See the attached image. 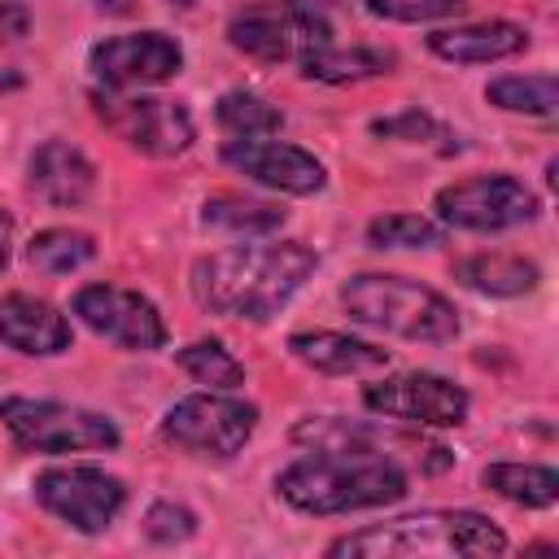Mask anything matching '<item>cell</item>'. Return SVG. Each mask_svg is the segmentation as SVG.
<instances>
[{
    "instance_id": "cell-11",
    "label": "cell",
    "mask_w": 559,
    "mask_h": 559,
    "mask_svg": "<svg viewBox=\"0 0 559 559\" xmlns=\"http://www.w3.org/2000/svg\"><path fill=\"white\" fill-rule=\"evenodd\" d=\"M362 406L393 419V424H415V428H459L467 419V389L432 376V371H406L389 376L362 389Z\"/></svg>"
},
{
    "instance_id": "cell-28",
    "label": "cell",
    "mask_w": 559,
    "mask_h": 559,
    "mask_svg": "<svg viewBox=\"0 0 559 559\" xmlns=\"http://www.w3.org/2000/svg\"><path fill=\"white\" fill-rule=\"evenodd\" d=\"M358 4L384 22H441V17H459L467 0H358Z\"/></svg>"
},
{
    "instance_id": "cell-19",
    "label": "cell",
    "mask_w": 559,
    "mask_h": 559,
    "mask_svg": "<svg viewBox=\"0 0 559 559\" xmlns=\"http://www.w3.org/2000/svg\"><path fill=\"white\" fill-rule=\"evenodd\" d=\"M301 74L314 83H358V79H376L389 74L397 66V57L389 48H371V44H354V48H336V44H319L310 48L301 61Z\"/></svg>"
},
{
    "instance_id": "cell-27",
    "label": "cell",
    "mask_w": 559,
    "mask_h": 559,
    "mask_svg": "<svg viewBox=\"0 0 559 559\" xmlns=\"http://www.w3.org/2000/svg\"><path fill=\"white\" fill-rule=\"evenodd\" d=\"M367 240L376 249H432L441 245V227L424 214H384L367 223Z\"/></svg>"
},
{
    "instance_id": "cell-21",
    "label": "cell",
    "mask_w": 559,
    "mask_h": 559,
    "mask_svg": "<svg viewBox=\"0 0 559 559\" xmlns=\"http://www.w3.org/2000/svg\"><path fill=\"white\" fill-rule=\"evenodd\" d=\"M201 223H205V227H218V231H227V236L258 240V236H271V231L284 227V210L271 205V201H258V197L214 192V197H205V205H201Z\"/></svg>"
},
{
    "instance_id": "cell-3",
    "label": "cell",
    "mask_w": 559,
    "mask_h": 559,
    "mask_svg": "<svg viewBox=\"0 0 559 559\" xmlns=\"http://www.w3.org/2000/svg\"><path fill=\"white\" fill-rule=\"evenodd\" d=\"M507 533L480 515V511H415L384 524H367L358 533H345L328 546V555H354V559H411V555H502Z\"/></svg>"
},
{
    "instance_id": "cell-32",
    "label": "cell",
    "mask_w": 559,
    "mask_h": 559,
    "mask_svg": "<svg viewBox=\"0 0 559 559\" xmlns=\"http://www.w3.org/2000/svg\"><path fill=\"white\" fill-rule=\"evenodd\" d=\"M9 87H22V79H17L13 70H4V66H0V92H9Z\"/></svg>"
},
{
    "instance_id": "cell-2",
    "label": "cell",
    "mask_w": 559,
    "mask_h": 559,
    "mask_svg": "<svg viewBox=\"0 0 559 559\" xmlns=\"http://www.w3.org/2000/svg\"><path fill=\"white\" fill-rule=\"evenodd\" d=\"M288 507L306 515H345L406 498V472L384 450H314L275 476Z\"/></svg>"
},
{
    "instance_id": "cell-16",
    "label": "cell",
    "mask_w": 559,
    "mask_h": 559,
    "mask_svg": "<svg viewBox=\"0 0 559 559\" xmlns=\"http://www.w3.org/2000/svg\"><path fill=\"white\" fill-rule=\"evenodd\" d=\"M26 183L35 197H44L48 205H61V210H74L92 197L96 188V166L66 140H44L31 162H26Z\"/></svg>"
},
{
    "instance_id": "cell-18",
    "label": "cell",
    "mask_w": 559,
    "mask_h": 559,
    "mask_svg": "<svg viewBox=\"0 0 559 559\" xmlns=\"http://www.w3.org/2000/svg\"><path fill=\"white\" fill-rule=\"evenodd\" d=\"M288 349L297 362L323 371V376H362V371H380L389 367V349L345 336V332H293Z\"/></svg>"
},
{
    "instance_id": "cell-22",
    "label": "cell",
    "mask_w": 559,
    "mask_h": 559,
    "mask_svg": "<svg viewBox=\"0 0 559 559\" xmlns=\"http://www.w3.org/2000/svg\"><path fill=\"white\" fill-rule=\"evenodd\" d=\"M480 485L520 507H555L559 498V472L542 463H489L480 472Z\"/></svg>"
},
{
    "instance_id": "cell-7",
    "label": "cell",
    "mask_w": 559,
    "mask_h": 559,
    "mask_svg": "<svg viewBox=\"0 0 559 559\" xmlns=\"http://www.w3.org/2000/svg\"><path fill=\"white\" fill-rule=\"evenodd\" d=\"M258 428V406L245 397H231L223 389H205V393H188L179 397L166 419H162V437L197 459H231L245 450V441Z\"/></svg>"
},
{
    "instance_id": "cell-1",
    "label": "cell",
    "mask_w": 559,
    "mask_h": 559,
    "mask_svg": "<svg viewBox=\"0 0 559 559\" xmlns=\"http://www.w3.org/2000/svg\"><path fill=\"white\" fill-rule=\"evenodd\" d=\"M319 271V253L301 240L280 245H231L218 253H205L192 262V297L210 314L266 323L280 314L293 293Z\"/></svg>"
},
{
    "instance_id": "cell-24",
    "label": "cell",
    "mask_w": 559,
    "mask_h": 559,
    "mask_svg": "<svg viewBox=\"0 0 559 559\" xmlns=\"http://www.w3.org/2000/svg\"><path fill=\"white\" fill-rule=\"evenodd\" d=\"M485 100L507 114L550 118L559 105V83H555V74H502L485 87Z\"/></svg>"
},
{
    "instance_id": "cell-23",
    "label": "cell",
    "mask_w": 559,
    "mask_h": 559,
    "mask_svg": "<svg viewBox=\"0 0 559 559\" xmlns=\"http://www.w3.org/2000/svg\"><path fill=\"white\" fill-rule=\"evenodd\" d=\"M96 258V240L74 227H48L26 240V266L39 275H70Z\"/></svg>"
},
{
    "instance_id": "cell-9",
    "label": "cell",
    "mask_w": 559,
    "mask_h": 559,
    "mask_svg": "<svg viewBox=\"0 0 559 559\" xmlns=\"http://www.w3.org/2000/svg\"><path fill=\"white\" fill-rule=\"evenodd\" d=\"M31 489H35V502L61 524H70L74 533H105L127 507V485L105 467H87V463L44 467Z\"/></svg>"
},
{
    "instance_id": "cell-8",
    "label": "cell",
    "mask_w": 559,
    "mask_h": 559,
    "mask_svg": "<svg viewBox=\"0 0 559 559\" xmlns=\"http://www.w3.org/2000/svg\"><path fill=\"white\" fill-rule=\"evenodd\" d=\"M432 210L459 231H511L537 218V197L515 175H472L445 183L432 197Z\"/></svg>"
},
{
    "instance_id": "cell-12",
    "label": "cell",
    "mask_w": 559,
    "mask_h": 559,
    "mask_svg": "<svg viewBox=\"0 0 559 559\" xmlns=\"http://www.w3.org/2000/svg\"><path fill=\"white\" fill-rule=\"evenodd\" d=\"M70 310L83 328H92L96 336L122 345V349H135V354H148V349H162L166 345V323L157 314V306L131 288H118V284H87L70 297Z\"/></svg>"
},
{
    "instance_id": "cell-6",
    "label": "cell",
    "mask_w": 559,
    "mask_h": 559,
    "mask_svg": "<svg viewBox=\"0 0 559 559\" xmlns=\"http://www.w3.org/2000/svg\"><path fill=\"white\" fill-rule=\"evenodd\" d=\"M227 39L253 61H301L310 48L332 44V22L310 0H266L236 9Z\"/></svg>"
},
{
    "instance_id": "cell-5",
    "label": "cell",
    "mask_w": 559,
    "mask_h": 559,
    "mask_svg": "<svg viewBox=\"0 0 559 559\" xmlns=\"http://www.w3.org/2000/svg\"><path fill=\"white\" fill-rule=\"evenodd\" d=\"M0 424L9 428L17 450L31 454H83V450H114L118 424L100 411L48 402V397H0Z\"/></svg>"
},
{
    "instance_id": "cell-25",
    "label": "cell",
    "mask_w": 559,
    "mask_h": 559,
    "mask_svg": "<svg viewBox=\"0 0 559 559\" xmlns=\"http://www.w3.org/2000/svg\"><path fill=\"white\" fill-rule=\"evenodd\" d=\"M214 118H218V127H223L231 140H266V135H275V131L284 127V114H280L271 100H262V96H253V92H240V87L218 96Z\"/></svg>"
},
{
    "instance_id": "cell-31",
    "label": "cell",
    "mask_w": 559,
    "mask_h": 559,
    "mask_svg": "<svg viewBox=\"0 0 559 559\" xmlns=\"http://www.w3.org/2000/svg\"><path fill=\"white\" fill-rule=\"evenodd\" d=\"M9 253H13V214L0 210V271L9 266Z\"/></svg>"
},
{
    "instance_id": "cell-14",
    "label": "cell",
    "mask_w": 559,
    "mask_h": 559,
    "mask_svg": "<svg viewBox=\"0 0 559 559\" xmlns=\"http://www.w3.org/2000/svg\"><path fill=\"white\" fill-rule=\"evenodd\" d=\"M231 170H240L245 179L288 192V197H310L328 183V170L314 153L284 144V140H227L218 153Z\"/></svg>"
},
{
    "instance_id": "cell-26",
    "label": "cell",
    "mask_w": 559,
    "mask_h": 559,
    "mask_svg": "<svg viewBox=\"0 0 559 559\" xmlns=\"http://www.w3.org/2000/svg\"><path fill=\"white\" fill-rule=\"evenodd\" d=\"M179 367H183L197 384H205V389L231 393V389L245 384V362H240L223 341H192V345H183V349H179Z\"/></svg>"
},
{
    "instance_id": "cell-10",
    "label": "cell",
    "mask_w": 559,
    "mask_h": 559,
    "mask_svg": "<svg viewBox=\"0 0 559 559\" xmlns=\"http://www.w3.org/2000/svg\"><path fill=\"white\" fill-rule=\"evenodd\" d=\"M92 109L122 144L148 157H179L192 144V118L179 100L166 96H127V92H92Z\"/></svg>"
},
{
    "instance_id": "cell-17",
    "label": "cell",
    "mask_w": 559,
    "mask_h": 559,
    "mask_svg": "<svg viewBox=\"0 0 559 559\" xmlns=\"http://www.w3.org/2000/svg\"><path fill=\"white\" fill-rule=\"evenodd\" d=\"M432 57L450 61V66H489V61H507L515 52L528 48V31L515 22H467V26H441L428 35Z\"/></svg>"
},
{
    "instance_id": "cell-20",
    "label": "cell",
    "mask_w": 559,
    "mask_h": 559,
    "mask_svg": "<svg viewBox=\"0 0 559 559\" xmlns=\"http://www.w3.org/2000/svg\"><path fill=\"white\" fill-rule=\"evenodd\" d=\"M454 275L472 293H485V297H524L542 280L537 262H528L520 253H476V258H463L454 266Z\"/></svg>"
},
{
    "instance_id": "cell-29",
    "label": "cell",
    "mask_w": 559,
    "mask_h": 559,
    "mask_svg": "<svg viewBox=\"0 0 559 559\" xmlns=\"http://www.w3.org/2000/svg\"><path fill=\"white\" fill-rule=\"evenodd\" d=\"M144 533L153 542H183L197 533V515L179 502H153L148 515H144Z\"/></svg>"
},
{
    "instance_id": "cell-15",
    "label": "cell",
    "mask_w": 559,
    "mask_h": 559,
    "mask_svg": "<svg viewBox=\"0 0 559 559\" xmlns=\"http://www.w3.org/2000/svg\"><path fill=\"white\" fill-rule=\"evenodd\" d=\"M70 341H74L70 319L44 297H31V293L0 297V345L31 358H52V354H66Z\"/></svg>"
},
{
    "instance_id": "cell-4",
    "label": "cell",
    "mask_w": 559,
    "mask_h": 559,
    "mask_svg": "<svg viewBox=\"0 0 559 559\" xmlns=\"http://www.w3.org/2000/svg\"><path fill=\"white\" fill-rule=\"evenodd\" d=\"M341 306L354 323L397 341L445 345L459 336V310L437 288L406 275H380V271L354 275L341 284Z\"/></svg>"
},
{
    "instance_id": "cell-13",
    "label": "cell",
    "mask_w": 559,
    "mask_h": 559,
    "mask_svg": "<svg viewBox=\"0 0 559 559\" xmlns=\"http://www.w3.org/2000/svg\"><path fill=\"white\" fill-rule=\"evenodd\" d=\"M183 66V48L179 39L162 35V31H127V35H109L87 52V70L109 87V92H131V87H148V83H166L175 79Z\"/></svg>"
},
{
    "instance_id": "cell-30",
    "label": "cell",
    "mask_w": 559,
    "mask_h": 559,
    "mask_svg": "<svg viewBox=\"0 0 559 559\" xmlns=\"http://www.w3.org/2000/svg\"><path fill=\"white\" fill-rule=\"evenodd\" d=\"M376 135H389V140H411V144H424V140H445L441 122L419 114V109H406V114H393V118H380L371 122Z\"/></svg>"
}]
</instances>
